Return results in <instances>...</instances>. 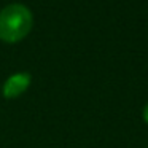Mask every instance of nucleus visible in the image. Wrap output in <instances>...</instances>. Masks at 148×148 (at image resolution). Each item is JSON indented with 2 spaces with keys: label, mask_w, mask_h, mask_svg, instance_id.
I'll return each mask as SVG.
<instances>
[{
  "label": "nucleus",
  "mask_w": 148,
  "mask_h": 148,
  "mask_svg": "<svg viewBox=\"0 0 148 148\" xmlns=\"http://www.w3.org/2000/svg\"><path fill=\"white\" fill-rule=\"evenodd\" d=\"M32 13L23 3H10L0 11V38L19 42L32 29Z\"/></svg>",
  "instance_id": "f257e3e1"
},
{
  "label": "nucleus",
  "mask_w": 148,
  "mask_h": 148,
  "mask_svg": "<svg viewBox=\"0 0 148 148\" xmlns=\"http://www.w3.org/2000/svg\"><path fill=\"white\" fill-rule=\"evenodd\" d=\"M29 84H30V75L26 73V72H19V73L8 77L2 91H3V96L7 99H13V97H18L19 94H23L29 88Z\"/></svg>",
  "instance_id": "f03ea898"
},
{
  "label": "nucleus",
  "mask_w": 148,
  "mask_h": 148,
  "mask_svg": "<svg viewBox=\"0 0 148 148\" xmlns=\"http://www.w3.org/2000/svg\"><path fill=\"white\" fill-rule=\"evenodd\" d=\"M143 119L148 123V103L145 105V108H143Z\"/></svg>",
  "instance_id": "7ed1b4c3"
}]
</instances>
